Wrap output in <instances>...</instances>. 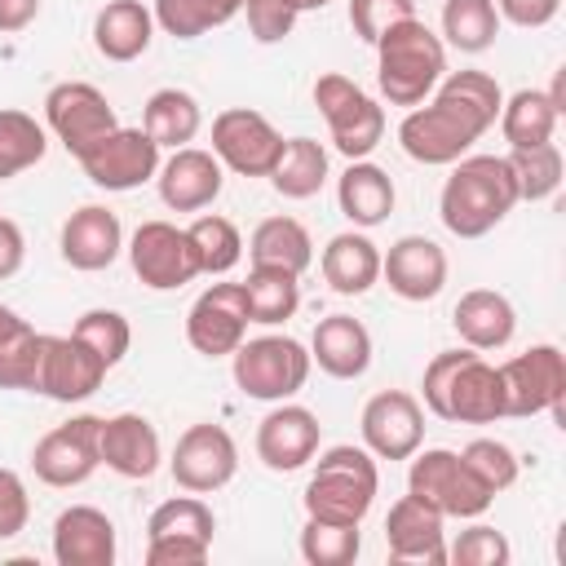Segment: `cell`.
<instances>
[{
	"mask_svg": "<svg viewBox=\"0 0 566 566\" xmlns=\"http://www.w3.org/2000/svg\"><path fill=\"white\" fill-rule=\"evenodd\" d=\"M106 363L80 340V336H49L44 332V354H40V380L35 394L53 398V402H84L102 389L106 380Z\"/></svg>",
	"mask_w": 566,
	"mask_h": 566,
	"instance_id": "d6986e66",
	"label": "cell"
},
{
	"mask_svg": "<svg viewBox=\"0 0 566 566\" xmlns=\"http://www.w3.org/2000/svg\"><path fill=\"white\" fill-rule=\"evenodd\" d=\"M22 323H27V318H22L18 310H9V305H0V340H4V336H13V332H18Z\"/></svg>",
	"mask_w": 566,
	"mask_h": 566,
	"instance_id": "11a10c76",
	"label": "cell"
},
{
	"mask_svg": "<svg viewBox=\"0 0 566 566\" xmlns=\"http://www.w3.org/2000/svg\"><path fill=\"white\" fill-rule=\"evenodd\" d=\"M517 208V181L504 155H464L438 195V217L455 239L491 234Z\"/></svg>",
	"mask_w": 566,
	"mask_h": 566,
	"instance_id": "7a4b0ae2",
	"label": "cell"
},
{
	"mask_svg": "<svg viewBox=\"0 0 566 566\" xmlns=\"http://www.w3.org/2000/svg\"><path fill=\"white\" fill-rule=\"evenodd\" d=\"M142 128L150 133V142L159 150H177L190 146L203 128V111L186 88H155L142 106Z\"/></svg>",
	"mask_w": 566,
	"mask_h": 566,
	"instance_id": "1f68e13d",
	"label": "cell"
},
{
	"mask_svg": "<svg viewBox=\"0 0 566 566\" xmlns=\"http://www.w3.org/2000/svg\"><path fill=\"white\" fill-rule=\"evenodd\" d=\"M504 159H509L513 181H517V203H544V199H553V195H557L562 172H566L557 142L522 146V150H509Z\"/></svg>",
	"mask_w": 566,
	"mask_h": 566,
	"instance_id": "f35d334b",
	"label": "cell"
},
{
	"mask_svg": "<svg viewBox=\"0 0 566 566\" xmlns=\"http://www.w3.org/2000/svg\"><path fill=\"white\" fill-rule=\"evenodd\" d=\"M310 349L296 340V336H243V345L230 354V371H234V385L243 398H256V402H287L305 389L310 380Z\"/></svg>",
	"mask_w": 566,
	"mask_h": 566,
	"instance_id": "8992f818",
	"label": "cell"
},
{
	"mask_svg": "<svg viewBox=\"0 0 566 566\" xmlns=\"http://www.w3.org/2000/svg\"><path fill=\"white\" fill-rule=\"evenodd\" d=\"M460 460L469 464V473H473L491 495L509 491V486L517 482V473H522V460H517L513 447L500 442V438H473V442L460 451Z\"/></svg>",
	"mask_w": 566,
	"mask_h": 566,
	"instance_id": "f6af8a7d",
	"label": "cell"
},
{
	"mask_svg": "<svg viewBox=\"0 0 566 566\" xmlns=\"http://www.w3.org/2000/svg\"><path fill=\"white\" fill-rule=\"evenodd\" d=\"M310 363H318L332 380H358L371 367V332L354 314H327L314 323Z\"/></svg>",
	"mask_w": 566,
	"mask_h": 566,
	"instance_id": "4316f807",
	"label": "cell"
},
{
	"mask_svg": "<svg viewBox=\"0 0 566 566\" xmlns=\"http://www.w3.org/2000/svg\"><path fill=\"white\" fill-rule=\"evenodd\" d=\"M22 261H27V234L18 221L0 217V283L13 279L22 270Z\"/></svg>",
	"mask_w": 566,
	"mask_h": 566,
	"instance_id": "f5cc1de1",
	"label": "cell"
},
{
	"mask_svg": "<svg viewBox=\"0 0 566 566\" xmlns=\"http://www.w3.org/2000/svg\"><path fill=\"white\" fill-rule=\"evenodd\" d=\"M562 0H495V13L522 31H535V27H548L557 18Z\"/></svg>",
	"mask_w": 566,
	"mask_h": 566,
	"instance_id": "816d5d0a",
	"label": "cell"
},
{
	"mask_svg": "<svg viewBox=\"0 0 566 566\" xmlns=\"http://www.w3.org/2000/svg\"><path fill=\"white\" fill-rule=\"evenodd\" d=\"M363 548V535L358 526H340V522H318V517H305L301 526V557L310 566H349Z\"/></svg>",
	"mask_w": 566,
	"mask_h": 566,
	"instance_id": "b9f144b4",
	"label": "cell"
},
{
	"mask_svg": "<svg viewBox=\"0 0 566 566\" xmlns=\"http://www.w3.org/2000/svg\"><path fill=\"white\" fill-rule=\"evenodd\" d=\"M371 49H376V88L389 106H420L447 75V44L420 18L394 22Z\"/></svg>",
	"mask_w": 566,
	"mask_h": 566,
	"instance_id": "277c9868",
	"label": "cell"
},
{
	"mask_svg": "<svg viewBox=\"0 0 566 566\" xmlns=\"http://www.w3.org/2000/svg\"><path fill=\"white\" fill-rule=\"evenodd\" d=\"M279 150H283L279 128L252 106H230L212 119V155L221 159V168L239 177H270Z\"/></svg>",
	"mask_w": 566,
	"mask_h": 566,
	"instance_id": "9a60e30c",
	"label": "cell"
},
{
	"mask_svg": "<svg viewBox=\"0 0 566 566\" xmlns=\"http://www.w3.org/2000/svg\"><path fill=\"white\" fill-rule=\"evenodd\" d=\"M451 327H455V336H460L469 349L491 354V349H504V345L513 340V332H517V310H513V301H509L504 292H495V287H469V292L455 301V310H451Z\"/></svg>",
	"mask_w": 566,
	"mask_h": 566,
	"instance_id": "484cf974",
	"label": "cell"
},
{
	"mask_svg": "<svg viewBox=\"0 0 566 566\" xmlns=\"http://www.w3.org/2000/svg\"><path fill=\"white\" fill-rule=\"evenodd\" d=\"M318 270L336 296H363L380 283V248L363 230H340L327 239Z\"/></svg>",
	"mask_w": 566,
	"mask_h": 566,
	"instance_id": "f1b7e54d",
	"label": "cell"
},
{
	"mask_svg": "<svg viewBox=\"0 0 566 566\" xmlns=\"http://www.w3.org/2000/svg\"><path fill=\"white\" fill-rule=\"evenodd\" d=\"M27 517H31V495H27V482L0 464V539H13L27 531Z\"/></svg>",
	"mask_w": 566,
	"mask_h": 566,
	"instance_id": "681fc988",
	"label": "cell"
},
{
	"mask_svg": "<svg viewBox=\"0 0 566 566\" xmlns=\"http://www.w3.org/2000/svg\"><path fill=\"white\" fill-rule=\"evenodd\" d=\"M509 557H513V548H509L504 531H495L486 522L460 531V539L447 548V562H455V566H509Z\"/></svg>",
	"mask_w": 566,
	"mask_h": 566,
	"instance_id": "bcb514c9",
	"label": "cell"
},
{
	"mask_svg": "<svg viewBox=\"0 0 566 566\" xmlns=\"http://www.w3.org/2000/svg\"><path fill=\"white\" fill-rule=\"evenodd\" d=\"M155 40V13L142 0H106L93 18V49L106 62H137Z\"/></svg>",
	"mask_w": 566,
	"mask_h": 566,
	"instance_id": "f546056e",
	"label": "cell"
},
{
	"mask_svg": "<svg viewBox=\"0 0 566 566\" xmlns=\"http://www.w3.org/2000/svg\"><path fill=\"white\" fill-rule=\"evenodd\" d=\"M358 429H363V447L376 460H411L424 442V407L407 389H380L367 398Z\"/></svg>",
	"mask_w": 566,
	"mask_h": 566,
	"instance_id": "2e32d148",
	"label": "cell"
},
{
	"mask_svg": "<svg viewBox=\"0 0 566 566\" xmlns=\"http://www.w3.org/2000/svg\"><path fill=\"white\" fill-rule=\"evenodd\" d=\"M248 301L239 283H212L195 296L186 314V340L203 358H230L248 336Z\"/></svg>",
	"mask_w": 566,
	"mask_h": 566,
	"instance_id": "e0dca14e",
	"label": "cell"
},
{
	"mask_svg": "<svg viewBox=\"0 0 566 566\" xmlns=\"http://www.w3.org/2000/svg\"><path fill=\"white\" fill-rule=\"evenodd\" d=\"M239 287H243V301H248V318L261 323V327L287 323L301 305V274H287V270H274V265H252Z\"/></svg>",
	"mask_w": 566,
	"mask_h": 566,
	"instance_id": "e575fe53",
	"label": "cell"
},
{
	"mask_svg": "<svg viewBox=\"0 0 566 566\" xmlns=\"http://www.w3.org/2000/svg\"><path fill=\"white\" fill-rule=\"evenodd\" d=\"M128 261H133V274L150 292H177L190 279H199L190 234L172 221H142L128 239Z\"/></svg>",
	"mask_w": 566,
	"mask_h": 566,
	"instance_id": "4fadbf2b",
	"label": "cell"
},
{
	"mask_svg": "<svg viewBox=\"0 0 566 566\" xmlns=\"http://www.w3.org/2000/svg\"><path fill=\"white\" fill-rule=\"evenodd\" d=\"M168 469H172V482L181 491L212 495V491H221V486L234 482V473H239V447H234V438L221 424L199 420V424H190L177 438Z\"/></svg>",
	"mask_w": 566,
	"mask_h": 566,
	"instance_id": "7c38bea8",
	"label": "cell"
},
{
	"mask_svg": "<svg viewBox=\"0 0 566 566\" xmlns=\"http://www.w3.org/2000/svg\"><path fill=\"white\" fill-rule=\"evenodd\" d=\"M287 9H296V13H314V9H327L332 0H283Z\"/></svg>",
	"mask_w": 566,
	"mask_h": 566,
	"instance_id": "9f6ffc18",
	"label": "cell"
},
{
	"mask_svg": "<svg viewBox=\"0 0 566 566\" xmlns=\"http://www.w3.org/2000/svg\"><path fill=\"white\" fill-rule=\"evenodd\" d=\"M402 18H416V0H349V27L363 44H376Z\"/></svg>",
	"mask_w": 566,
	"mask_h": 566,
	"instance_id": "7dc6e473",
	"label": "cell"
},
{
	"mask_svg": "<svg viewBox=\"0 0 566 566\" xmlns=\"http://www.w3.org/2000/svg\"><path fill=\"white\" fill-rule=\"evenodd\" d=\"M57 248L71 270L97 274V270H111L115 256L124 252V226L106 203H84L62 221Z\"/></svg>",
	"mask_w": 566,
	"mask_h": 566,
	"instance_id": "7402d4cb",
	"label": "cell"
},
{
	"mask_svg": "<svg viewBox=\"0 0 566 566\" xmlns=\"http://www.w3.org/2000/svg\"><path fill=\"white\" fill-rule=\"evenodd\" d=\"M212 531H217L212 509L199 495H190V491L155 504V513L146 517V539L177 535V539H203V544H212Z\"/></svg>",
	"mask_w": 566,
	"mask_h": 566,
	"instance_id": "60d3db41",
	"label": "cell"
},
{
	"mask_svg": "<svg viewBox=\"0 0 566 566\" xmlns=\"http://www.w3.org/2000/svg\"><path fill=\"white\" fill-rule=\"evenodd\" d=\"M420 407L451 424H495L504 420L500 371L478 349H442L429 358L420 380Z\"/></svg>",
	"mask_w": 566,
	"mask_h": 566,
	"instance_id": "3957f363",
	"label": "cell"
},
{
	"mask_svg": "<svg viewBox=\"0 0 566 566\" xmlns=\"http://www.w3.org/2000/svg\"><path fill=\"white\" fill-rule=\"evenodd\" d=\"M44 124L49 133L66 146V155H84L93 142H102L106 133L119 128L115 106L106 102V93L88 80H62L44 93Z\"/></svg>",
	"mask_w": 566,
	"mask_h": 566,
	"instance_id": "30bf717a",
	"label": "cell"
},
{
	"mask_svg": "<svg viewBox=\"0 0 566 566\" xmlns=\"http://www.w3.org/2000/svg\"><path fill=\"white\" fill-rule=\"evenodd\" d=\"M500 35L495 0H447L442 4V44L460 53H486Z\"/></svg>",
	"mask_w": 566,
	"mask_h": 566,
	"instance_id": "8d00e7d4",
	"label": "cell"
},
{
	"mask_svg": "<svg viewBox=\"0 0 566 566\" xmlns=\"http://www.w3.org/2000/svg\"><path fill=\"white\" fill-rule=\"evenodd\" d=\"M97 455L111 473L128 478V482H146L159 460H164V447H159V429L137 416V411H119V416H102V429H97Z\"/></svg>",
	"mask_w": 566,
	"mask_h": 566,
	"instance_id": "603a6c76",
	"label": "cell"
},
{
	"mask_svg": "<svg viewBox=\"0 0 566 566\" xmlns=\"http://www.w3.org/2000/svg\"><path fill=\"white\" fill-rule=\"evenodd\" d=\"M190 248H195V261H199V274H230L239 261H243V234L230 217H217V212H199L190 226Z\"/></svg>",
	"mask_w": 566,
	"mask_h": 566,
	"instance_id": "d590c367",
	"label": "cell"
},
{
	"mask_svg": "<svg viewBox=\"0 0 566 566\" xmlns=\"http://www.w3.org/2000/svg\"><path fill=\"white\" fill-rule=\"evenodd\" d=\"M336 203H340V217L354 230H371V226L389 221V212L398 203V190H394V177L380 164L349 159V168L336 177Z\"/></svg>",
	"mask_w": 566,
	"mask_h": 566,
	"instance_id": "83f0119b",
	"label": "cell"
},
{
	"mask_svg": "<svg viewBox=\"0 0 566 566\" xmlns=\"http://www.w3.org/2000/svg\"><path fill=\"white\" fill-rule=\"evenodd\" d=\"M248 261L252 265H274L287 274H305L314 265V239L296 217H265L248 234Z\"/></svg>",
	"mask_w": 566,
	"mask_h": 566,
	"instance_id": "4dcf8cb0",
	"label": "cell"
},
{
	"mask_svg": "<svg viewBox=\"0 0 566 566\" xmlns=\"http://www.w3.org/2000/svg\"><path fill=\"white\" fill-rule=\"evenodd\" d=\"M314 106L327 119L332 146L345 159H367L380 137H385V106L376 97H367L349 75L327 71L314 80Z\"/></svg>",
	"mask_w": 566,
	"mask_h": 566,
	"instance_id": "9c48e42d",
	"label": "cell"
},
{
	"mask_svg": "<svg viewBox=\"0 0 566 566\" xmlns=\"http://www.w3.org/2000/svg\"><path fill=\"white\" fill-rule=\"evenodd\" d=\"M155 181H159L164 208H172V212H203V208H212V199L221 195L226 168H221V159H217L212 150L177 146V150L159 164Z\"/></svg>",
	"mask_w": 566,
	"mask_h": 566,
	"instance_id": "44dd1931",
	"label": "cell"
},
{
	"mask_svg": "<svg viewBox=\"0 0 566 566\" xmlns=\"http://www.w3.org/2000/svg\"><path fill=\"white\" fill-rule=\"evenodd\" d=\"M40 18V0H0V35H18Z\"/></svg>",
	"mask_w": 566,
	"mask_h": 566,
	"instance_id": "db71d44e",
	"label": "cell"
},
{
	"mask_svg": "<svg viewBox=\"0 0 566 566\" xmlns=\"http://www.w3.org/2000/svg\"><path fill=\"white\" fill-rule=\"evenodd\" d=\"M557 119H562V111H557V102H553L544 88H517V93L504 97V106H500V133H504L509 150L553 142Z\"/></svg>",
	"mask_w": 566,
	"mask_h": 566,
	"instance_id": "d6a6232c",
	"label": "cell"
},
{
	"mask_svg": "<svg viewBox=\"0 0 566 566\" xmlns=\"http://www.w3.org/2000/svg\"><path fill=\"white\" fill-rule=\"evenodd\" d=\"M500 389H504V416L526 420V416H553L557 424L566 420V354L557 345H531L526 354L504 358L500 367Z\"/></svg>",
	"mask_w": 566,
	"mask_h": 566,
	"instance_id": "52a82bcc",
	"label": "cell"
},
{
	"mask_svg": "<svg viewBox=\"0 0 566 566\" xmlns=\"http://www.w3.org/2000/svg\"><path fill=\"white\" fill-rule=\"evenodd\" d=\"M208 553H212V544H203V539H177V535L146 539V566H203Z\"/></svg>",
	"mask_w": 566,
	"mask_h": 566,
	"instance_id": "f907efd6",
	"label": "cell"
},
{
	"mask_svg": "<svg viewBox=\"0 0 566 566\" xmlns=\"http://www.w3.org/2000/svg\"><path fill=\"white\" fill-rule=\"evenodd\" d=\"M504 93L486 71H447L438 88L411 106L398 124V146L424 168H451L473 150V142L500 119Z\"/></svg>",
	"mask_w": 566,
	"mask_h": 566,
	"instance_id": "6da1fadb",
	"label": "cell"
},
{
	"mask_svg": "<svg viewBox=\"0 0 566 566\" xmlns=\"http://www.w3.org/2000/svg\"><path fill=\"white\" fill-rule=\"evenodd\" d=\"M40 354H44V332L22 323L13 336L0 340V389H27L35 394L40 380Z\"/></svg>",
	"mask_w": 566,
	"mask_h": 566,
	"instance_id": "7bdbcfd3",
	"label": "cell"
},
{
	"mask_svg": "<svg viewBox=\"0 0 566 566\" xmlns=\"http://www.w3.org/2000/svg\"><path fill=\"white\" fill-rule=\"evenodd\" d=\"M442 513L429 509L416 495H402L389 504L385 517V544L394 562H424V566H442L447 562V531H442Z\"/></svg>",
	"mask_w": 566,
	"mask_h": 566,
	"instance_id": "cb8c5ba5",
	"label": "cell"
},
{
	"mask_svg": "<svg viewBox=\"0 0 566 566\" xmlns=\"http://www.w3.org/2000/svg\"><path fill=\"white\" fill-rule=\"evenodd\" d=\"M447 252L429 239V234H402L389 243V252H380V279L389 283L394 296L424 305L447 287Z\"/></svg>",
	"mask_w": 566,
	"mask_h": 566,
	"instance_id": "ffe728a7",
	"label": "cell"
},
{
	"mask_svg": "<svg viewBox=\"0 0 566 566\" xmlns=\"http://www.w3.org/2000/svg\"><path fill=\"white\" fill-rule=\"evenodd\" d=\"M318 442H323V424L301 402H274V411H265L256 424V460L270 473L305 469L318 455Z\"/></svg>",
	"mask_w": 566,
	"mask_h": 566,
	"instance_id": "ac0fdd59",
	"label": "cell"
},
{
	"mask_svg": "<svg viewBox=\"0 0 566 566\" xmlns=\"http://www.w3.org/2000/svg\"><path fill=\"white\" fill-rule=\"evenodd\" d=\"M380 491V473H376V455L367 447H327L318 451V464L305 482V517L318 522H340V526H363V517L371 513Z\"/></svg>",
	"mask_w": 566,
	"mask_h": 566,
	"instance_id": "5b68a950",
	"label": "cell"
},
{
	"mask_svg": "<svg viewBox=\"0 0 566 566\" xmlns=\"http://www.w3.org/2000/svg\"><path fill=\"white\" fill-rule=\"evenodd\" d=\"M71 336H80L106 367L124 363V354H128V345H133V327H128V318H124L119 310H84V314L75 318Z\"/></svg>",
	"mask_w": 566,
	"mask_h": 566,
	"instance_id": "ee69618b",
	"label": "cell"
},
{
	"mask_svg": "<svg viewBox=\"0 0 566 566\" xmlns=\"http://www.w3.org/2000/svg\"><path fill=\"white\" fill-rule=\"evenodd\" d=\"M243 13H248V31L256 44H279L296 31V9H287L283 0H243Z\"/></svg>",
	"mask_w": 566,
	"mask_h": 566,
	"instance_id": "c3c4849f",
	"label": "cell"
},
{
	"mask_svg": "<svg viewBox=\"0 0 566 566\" xmlns=\"http://www.w3.org/2000/svg\"><path fill=\"white\" fill-rule=\"evenodd\" d=\"M75 164L84 168V177L97 190L124 195V190H137V186L155 181V172L164 164V150L150 142L146 128H124L119 124L115 133H106L102 142H93Z\"/></svg>",
	"mask_w": 566,
	"mask_h": 566,
	"instance_id": "8fae6325",
	"label": "cell"
},
{
	"mask_svg": "<svg viewBox=\"0 0 566 566\" xmlns=\"http://www.w3.org/2000/svg\"><path fill=\"white\" fill-rule=\"evenodd\" d=\"M44 150H49V133L35 115L13 111V106L0 111V181L35 168L44 159Z\"/></svg>",
	"mask_w": 566,
	"mask_h": 566,
	"instance_id": "ab89813d",
	"label": "cell"
},
{
	"mask_svg": "<svg viewBox=\"0 0 566 566\" xmlns=\"http://www.w3.org/2000/svg\"><path fill=\"white\" fill-rule=\"evenodd\" d=\"M327 181V150L314 137H283V150L270 168V186L283 199H314Z\"/></svg>",
	"mask_w": 566,
	"mask_h": 566,
	"instance_id": "836d02e7",
	"label": "cell"
},
{
	"mask_svg": "<svg viewBox=\"0 0 566 566\" xmlns=\"http://www.w3.org/2000/svg\"><path fill=\"white\" fill-rule=\"evenodd\" d=\"M155 27L172 40H199L212 27H226L234 13H243V0H155Z\"/></svg>",
	"mask_w": 566,
	"mask_h": 566,
	"instance_id": "74e56055",
	"label": "cell"
},
{
	"mask_svg": "<svg viewBox=\"0 0 566 566\" xmlns=\"http://www.w3.org/2000/svg\"><path fill=\"white\" fill-rule=\"evenodd\" d=\"M407 495H416L429 509H438L442 517H460V522H473L495 504V495L469 473L460 451H447V447H429V451L411 455Z\"/></svg>",
	"mask_w": 566,
	"mask_h": 566,
	"instance_id": "ba28073f",
	"label": "cell"
},
{
	"mask_svg": "<svg viewBox=\"0 0 566 566\" xmlns=\"http://www.w3.org/2000/svg\"><path fill=\"white\" fill-rule=\"evenodd\" d=\"M119 553L115 522L93 504H71L53 522V562L57 566H111Z\"/></svg>",
	"mask_w": 566,
	"mask_h": 566,
	"instance_id": "d4e9b609",
	"label": "cell"
},
{
	"mask_svg": "<svg viewBox=\"0 0 566 566\" xmlns=\"http://www.w3.org/2000/svg\"><path fill=\"white\" fill-rule=\"evenodd\" d=\"M97 429H102V416H71L66 424L49 429L35 451H31V469L44 486H57V491H71L80 482H88L102 464L97 455Z\"/></svg>",
	"mask_w": 566,
	"mask_h": 566,
	"instance_id": "5bb4252c",
	"label": "cell"
}]
</instances>
